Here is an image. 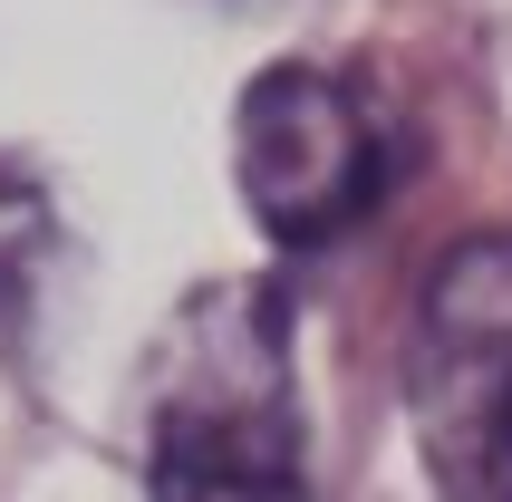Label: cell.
Returning a JSON list of instances; mask_svg holds the SVG:
<instances>
[{
  "label": "cell",
  "instance_id": "1",
  "mask_svg": "<svg viewBox=\"0 0 512 502\" xmlns=\"http://www.w3.org/2000/svg\"><path fill=\"white\" fill-rule=\"evenodd\" d=\"M145 493L155 502H310L290 309L252 280H213L145 358Z\"/></svg>",
  "mask_w": 512,
  "mask_h": 502
},
{
  "label": "cell",
  "instance_id": "2",
  "mask_svg": "<svg viewBox=\"0 0 512 502\" xmlns=\"http://www.w3.org/2000/svg\"><path fill=\"white\" fill-rule=\"evenodd\" d=\"M406 416L435 502H512V242H464L426 280Z\"/></svg>",
  "mask_w": 512,
  "mask_h": 502
},
{
  "label": "cell",
  "instance_id": "3",
  "mask_svg": "<svg viewBox=\"0 0 512 502\" xmlns=\"http://www.w3.org/2000/svg\"><path fill=\"white\" fill-rule=\"evenodd\" d=\"M232 174H242V203L271 242L310 251L377 213V194L397 184V136L358 78L271 68L232 107Z\"/></svg>",
  "mask_w": 512,
  "mask_h": 502
},
{
  "label": "cell",
  "instance_id": "4",
  "mask_svg": "<svg viewBox=\"0 0 512 502\" xmlns=\"http://www.w3.org/2000/svg\"><path fill=\"white\" fill-rule=\"evenodd\" d=\"M39 251H49V203L20 174H0V300L39 280Z\"/></svg>",
  "mask_w": 512,
  "mask_h": 502
}]
</instances>
